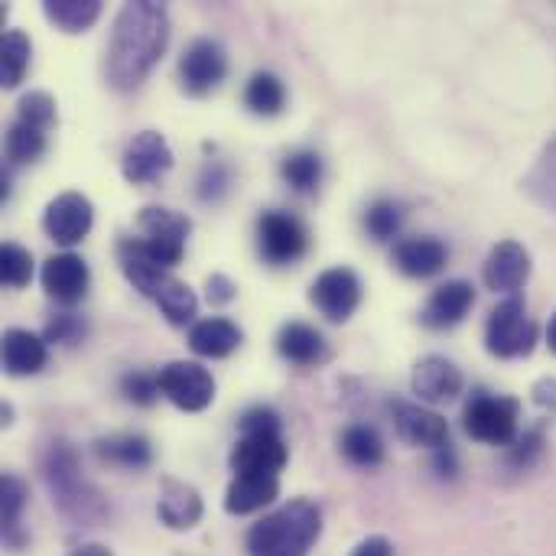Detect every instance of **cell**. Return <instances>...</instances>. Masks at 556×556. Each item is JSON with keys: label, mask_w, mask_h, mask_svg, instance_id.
Returning <instances> with one entry per match:
<instances>
[{"label": "cell", "mask_w": 556, "mask_h": 556, "mask_svg": "<svg viewBox=\"0 0 556 556\" xmlns=\"http://www.w3.org/2000/svg\"><path fill=\"white\" fill-rule=\"evenodd\" d=\"M241 339H244V332L231 319H225V316L199 319L189 329V349L199 358H228L241 345Z\"/></svg>", "instance_id": "603a6c76"}, {"label": "cell", "mask_w": 556, "mask_h": 556, "mask_svg": "<svg viewBox=\"0 0 556 556\" xmlns=\"http://www.w3.org/2000/svg\"><path fill=\"white\" fill-rule=\"evenodd\" d=\"M391 264L414 280H427L437 277L446 264H450V248L433 238V235H410L401 238L391 251Z\"/></svg>", "instance_id": "e0dca14e"}, {"label": "cell", "mask_w": 556, "mask_h": 556, "mask_svg": "<svg viewBox=\"0 0 556 556\" xmlns=\"http://www.w3.org/2000/svg\"><path fill=\"white\" fill-rule=\"evenodd\" d=\"M68 556H111V551L101 544H85V547H75Z\"/></svg>", "instance_id": "c3c4849f"}, {"label": "cell", "mask_w": 556, "mask_h": 556, "mask_svg": "<svg viewBox=\"0 0 556 556\" xmlns=\"http://www.w3.org/2000/svg\"><path fill=\"white\" fill-rule=\"evenodd\" d=\"M534 404L538 407H544V410H556V378H541L538 384H534Z\"/></svg>", "instance_id": "f6af8a7d"}, {"label": "cell", "mask_w": 556, "mask_h": 556, "mask_svg": "<svg viewBox=\"0 0 556 556\" xmlns=\"http://www.w3.org/2000/svg\"><path fill=\"white\" fill-rule=\"evenodd\" d=\"M339 450H342V456H345L352 466H362V469H375V466L384 459V440H381L378 430L368 427V424H352V427L342 433Z\"/></svg>", "instance_id": "4316f807"}, {"label": "cell", "mask_w": 556, "mask_h": 556, "mask_svg": "<svg viewBox=\"0 0 556 556\" xmlns=\"http://www.w3.org/2000/svg\"><path fill=\"white\" fill-rule=\"evenodd\" d=\"M287 466V443L280 433H241L231 450L235 476H280Z\"/></svg>", "instance_id": "9a60e30c"}, {"label": "cell", "mask_w": 556, "mask_h": 556, "mask_svg": "<svg viewBox=\"0 0 556 556\" xmlns=\"http://www.w3.org/2000/svg\"><path fill=\"white\" fill-rule=\"evenodd\" d=\"M472 306H476V287L469 280H446L430 293L420 323L427 329H453L469 316Z\"/></svg>", "instance_id": "d6986e66"}, {"label": "cell", "mask_w": 556, "mask_h": 556, "mask_svg": "<svg viewBox=\"0 0 556 556\" xmlns=\"http://www.w3.org/2000/svg\"><path fill=\"white\" fill-rule=\"evenodd\" d=\"M528 189L538 202L556 208V140L547 147V153L541 156L534 173L528 176Z\"/></svg>", "instance_id": "74e56055"}, {"label": "cell", "mask_w": 556, "mask_h": 556, "mask_svg": "<svg viewBox=\"0 0 556 556\" xmlns=\"http://www.w3.org/2000/svg\"><path fill=\"white\" fill-rule=\"evenodd\" d=\"M228 186H231L228 166H222L218 160H208L205 169H202V176H199V199L202 202H218L228 192Z\"/></svg>", "instance_id": "60d3db41"}, {"label": "cell", "mask_w": 556, "mask_h": 556, "mask_svg": "<svg viewBox=\"0 0 556 556\" xmlns=\"http://www.w3.org/2000/svg\"><path fill=\"white\" fill-rule=\"evenodd\" d=\"M91 225H94V208H91L88 195H81V192H59L42 212V231L49 235V241H55L62 248L85 241Z\"/></svg>", "instance_id": "4fadbf2b"}, {"label": "cell", "mask_w": 556, "mask_h": 556, "mask_svg": "<svg viewBox=\"0 0 556 556\" xmlns=\"http://www.w3.org/2000/svg\"><path fill=\"white\" fill-rule=\"evenodd\" d=\"M169 42V13L156 0L124 3L104 59V78L114 91H134L147 81Z\"/></svg>", "instance_id": "6da1fadb"}, {"label": "cell", "mask_w": 556, "mask_h": 556, "mask_svg": "<svg viewBox=\"0 0 556 556\" xmlns=\"http://www.w3.org/2000/svg\"><path fill=\"white\" fill-rule=\"evenodd\" d=\"M547 345H551V352L556 355V313L551 316V326H547Z\"/></svg>", "instance_id": "681fc988"}, {"label": "cell", "mask_w": 556, "mask_h": 556, "mask_svg": "<svg viewBox=\"0 0 556 556\" xmlns=\"http://www.w3.org/2000/svg\"><path fill=\"white\" fill-rule=\"evenodd\" d=\"M277 352L293 365H319L329 355L323 332L309 323H287L277 332Z\"/></svg>", "instance_id": "d4e9b609"}, {"label": "cell", "mask_w": 556, "mask_h": 556, "mask_svg": "<svg viewBox=\"0 0 556 556\" xmlns=\"http://www.w3.org/2000/svg\"><path fill=\"white\" fill-rule=\"evenodd\" d=\"M55 98L49 91H29L20 98L16 104V121L29 124V127H39V130H49L55 124Z\"/></svg>", "instance_id": "8d00e7d4"}, {"label": "cell", "mask_w": 556, "mask_h": 556, "mask_svg": "<svg viewBox=\"0 0 556 556\" xmlns=\"http://www.w3.org/2000/svg\"><path fill=\"white\" fill-rule=\"evenodd\" d=\"M433 466H437L440 476L453 479V476H456V456H453V450H450V446L437 450V453H433Z\"/></svg>", "instance_id": "7dc6e473"}, {"label": "cell", "mask_w": 556, "mask_h": 556, "mask_svg": "<svg viewBox=\"0 0 556 556\" xmlns=\"http://www.w3.org/2000/svg\"><path fill=\"white\" fill-rule=\"evenodd\" d=\"M42 479L62 515L75 521H98L104 515L101 495L85 482L78 453L65 440H52L42 453Z\"/></svg>", "instance_id": "3957f363"}, {"label": "cell", "mask_w": 556, "mask_h": 556, "mask_svg": "<svg viewBox=\"0 0 556 556\" xmlns=\"http://www.w3.org/2000/svg\"><path fill=\"white\" fill-rule=\"evenodd\" d=\"M401 225H404V208L391 199H378L365 212V231L375 241H391L401 231Z\"/></svg>", "instance_id": "e575fe53"}, {"label": "cell", "mask_w": 556, "mask_h": 556, "mask_svg": "<svg viewBox=\"0 0 556 556\" xmlns=\"http://www.w3.org/2000/svg\"><path fill=\"white\" fill-rule=\"evenodd\" d=\"M173 169V150L160 130H140L121 153V173L130 186H150Z\"/></svg>", "instance_id": "30bf717a"}, {"label": "cell", "mask_w": 556, "mask_h": 556, "mask_svg": "<svg viewBox=\"0 0 556 556\" xmlns=\"http://www.w3.org/2000/svg\"><path fill=\"white\" fill-rule=\"evenodd\" d=\"M228 75V55L218 39H195L179 59V85L186 94L202 98L215 91Z\"/></svg>", "instance_id": "9c48e42d"}, {"label": "cell", "mask_w": 556, "mask_h": 556, "mask_svg": "<svg viewBox=\"0 0 556 556\" xmlns=\"http://www.w3.org/2000/svg\"><path fill=\"white\" fill-rule=\"evenodd\" d=\"M352 556H394V547H391V541L388 538H365Z\"/></svg>", "instance_id": "bcb514c9"}, {"label": "cell", "mask_w": 556, "mask_h": 556, "mask_svg": "<svg viewBox=\"0 0 556 556\" xmlns=\"http://www.w3.org/2000/svg\"><path fill=\"white\" fill-rule=\"evenodd\" d=\"M3 150H7V163L10 166L36 163L46 153V130L29 127L23 121H13L10 130H7V140H3Z\"/></svg>", "instance_id": "d6a6232c"}, {"label": "cell", "mask_w": 556, "mask_h": 556, "mask_svg": "<svg viewBox=\"0 0 556 556\" xmlns=\"http://www.w3.org/2000/svg\"><path fill=\"white\" fill-rule=\"evenodd\" d=\"M306 228L290 212H264L257 218V251L267 264L287 267L306 254Z\"/></svg>", "instance_id": "ba28073f"}, {"label": "cell", "mask_w": 556, "mask_h": 556, "mask_svg": "<svg viewBox=\"0 0 556 556\" xmlns=\"http://www.w3.org/2000/svg\"><path fill=\"white\" fill-rule=\"evenodd\" d=\"M394 430L404 443L410 446H424V450H443L450 446V424L443 414L430 410L420 401H391L388 404Z\"/></svg>", "instance_id": "7c38bea8"}, {"label": "cell", "mask_w": 556, "mask_h": 556, "mask_svg": "<svg viewBox=\"0 0 556 556\" xmlns=\"http://www.w3.org/2000/svg\"><path fill=\"white\" fill-rule=\"evenodd\" d=\"M0 277H3V283L13 287V290L26 287V283L33 280V254H29L26 248H20V244L7 241V244L0 248Z\"/></svg>", "instance_id": "d590c367"}, {"label": "cell", "mask_w": 556, "mask_h": 556, "mask_svg": "<svg viewBox=\"0 0 556 556\" xmlns=\"http://www.w3.org/2000/svg\"><path fill=\"white\" fill-rule=\"evenodd\" d=\"M33 42L23 29H7L0 39V81L3 88H16L29 68Z\"/></svg>", "instance_id": "4dcf8cb0"}, {"label": "cell", "mask_w": 556, "mask_h": 556, "mask_svg": "<svg viewBox=\"0 0 556 556\" xmlns=\"http://www.w3.org/2000/svg\"><path fill=\"white\" fill-rule=\"evenodd\" d=\"M309 300L329 323H349L362 303V280L349 267H329L313 280Z\"/></svg>", "instance_id": "8fae6325"}, {"label": "cell", "mask_w": 556, "mask_h": 556, "mask_svg": "<svg viewBox=\"0 0 556 556\" xmlns=\"http://www.w3.org/2000/svg\"><path fill=\"white\" fill-rule=\"evenodd\" d=\"M205 296H208L212 306H225V303H231V300L238 296V287H235L225 274H212V277L205 280Z\"/></svg>", "instance_id": "ee69618b"}, {"label": "cell", "mask_w": 556, "mask_h": 556, "mask_svg": "<svg viewBox=\"0 0 556 556\" xmlns=\"http://www.w3.org/2000/svg\"><path fill=\"white\" fill-rule=\"evenodd\" d=\"M323 534V511L309 498H293L248 531L251 556H306Z\"/></svg>", "instance_id": "7a4b0ae2"}, {"label": "cell", "mask_w": 556, "mask_h": 556, "mask_svg": "<svg viewBox=\"0 0 556 556\" xmlns=\"http://www.w3.org/2000/svg\"><path fill=\"white\" fill-rule=\"evenodd\" d=\"M280 495V476H235L225 492L228 515H254Z\"/></svg>", "instance_id": "cb8c5ba5"}, {"label": "cell", "mask_w": 556, "mask_h": 556, "mask_svg": "<svg viewBox=\"0 0 556 556\" xmlns=\"http://www.w3.org/2000/svg\"><path fill=\"white\" fill-rule=\"evenodd\" d=\"M410 388H414L420 404H446V401L459 397L463 371L443 355H427L414 365Z\"/></svg>", "instance_id": "ac0fdd59"}, {"label": "cell", "mask_w": 556, "mask_h": 556, "mask_svg": "<svg viewBox=\"0 0 556 556\" xmlns=\"http://www.w3.org/2000/svg\"><path fill=\"white\" fill-rule=\"evenodd\" d=\"M280 176L293 192H313L323 182V156L316 150L287 153L283 163H280Z\"/></svg>", "instance_id": "1f68e13d"}, {"label": "cell", "mask_w": 556, "mask_h": 556, "mask_svg": "<svg viewBox=\"0 0 556 556\" xmlns=\"http://www.w3.org/2000/svg\"><path fill=\"white\" fill-rule=\"evenodd\" d=\"M85 332H88V326H85V319H81V316H75V313H62V316H52V319L46 323L42 339H46V342H52V345H78V342L85 339Z\"/></svg>", "instance_id": "ab89813d"}, {"label": "cell", "mask_w": 556, "mask_h": 556, "mask_svg": "<svg viewBox=\"0 0 556 556\" xmlns=\"http://www.w3.org/2000/svg\"><path fill=\"white\" fill-rule=\"evenodd\" d=\"M121 394L137 407H153L160 397V381L156 375H147V371H127L121 378Z\"/></svg>", "instance_id": "f35d334b"}, {"label": "cell", "mask_w": 556, "mask_h": 556, "mask_svg": "<svg viewBox=\"0 0 556 556\" xmlns=\"http://www.w3.org/2000/svg\"><path fill=\"white\" fill-rule=\"evenodd\" d=\"M156 381L160 394L186 414H199L215 401V378L199 362H169L156 371Z\"/></svg>", "instance_id": "52a82bcc"}, {"label": "cell", "mask_w": 556, "mask_h": 556, "mask_svg": "<svg viewBox=\"0 0 556 556\" xmlns=\"http://www.w3.org/2000/svg\"><path fill=\"white\" fill-rule=\"evenodd\" d=\"M241 433H280V417L270 407H251L241 417Z\"/></svg>", "instance_id": "7bdbcfd3"}, {"label": "cell", "mask_w": 556, "mask_h": 556, "mask_svg": "<svg viewBox=\"0 0 556 556\" xmlns=\"http://www.w3.org/2000/svg\"><path fill=\"white\" fill-rule=\"evenodd\" d=\"M528 277H531V254H528L525 244H518V241H498L489 251L485 267H482V280H485L489 290L518 296V290L528 283Z\"/></svg>", "instance_id": "2e32d148"}, {"label": "cell", "mask_w": 556, "mask_h": 556, "mask_svg": "<svg viewBox=\"0 0 556 556\" xmlns=\"http://www.w3.org/2000/svg\"><path fill=\"white\" fill-rule=\"evenodd\" d=\"M117 261H121V270L124 277L134 283L137 293H143L147 300L156 296V290L163 287V280L169 277L166 267H160L140 244V238H121L117 241Z\"/></svg>", "instance_id": "44dd1931"}, {"label": "cell", "mask_w": 556, "mask_h": 556, "mask_svg": "<svg viewBox=\"0 0 556 556\" xmlns=\"http://www.w3.org/2000/svg\"><path fill=\"white\" fill-rule=\"evenodd\" d=\"M244 104L257 117H277L287 104V88L274 72H254L244 88Z\"/></svg>", "instance_id": "f546056e"}, {"label": "cell", "mask_w": 556, "mask_h": 556, "mask_svg": "<svg viewBox=\"0 0 556 556\" xmlns=\"http://www.w3.org/2000/svg\"><path fill=\"white\" fill-rule=\"evenodd\" d=\"M137 225H140V231H143V238H140L143 251H147L160 267L173 270V267L182 261V254H186V238H189V231H192V222H189L182 212H176V208L147 205V208L140 212Z\"/></svg>", "instance_id": "8992f818"}, {"label": "cell", "mask_w": 556, "mask_h": 556, "mask_svg": "<svg viewBox=\"0 0 556 556\" xmlns=\"http://www.w3.org/2000/svg\"><path fill=\"white\" fill-rule=\"evenodd\" d=\"M94 453L101 463L121 466V469H147L153 463V450L150 440L140 433H117V437H104L94 443Z\"/></svg>", "instance_id": "484cf974"}, {"label": "cell", "mask_w": 556, "mask_h": 556, "mask_svg": "<svg viewBox=\"0 0 556 556\" xmlns=\"http://www.w3.org/2000/svg\"><path fill=\"white\" fill-rule=\"evenodd\" d=\"M26 502H29L26 482L16 479V476H3V479H0V518H3V534H7L13 544H20L16 528H20V515H23Z\"/></svg>", "instance_id": "836d02e7"}, {"label": "cell", "mask_w": 556, "mask_h": 556, "mask_svg": "<svg viewBox=\"0 0 556 556\" xmlns=\"http://www.w3.org/2000/svg\"><path fill=\"white\" fill-rule=\"evenodd\" d=\"M153 303L160 306V313H163L173 326H189V323L195 319V313H199V300H195L192 287L182 283V280L173 277V274L163 280V287L156 290Z\"/></svg>", "instance_id": "f1b7e54d"}, {"label": "cell", "mask_w": 556, "mask_h": 556, "mask_svg": "<svg viewBox=\"0 0 556 556\" xmlns=\"http://www.w3.org/2000/svg\"><path fill=\"white\" fill-rule=\"evenodd\" d=\"M42 13L62 33H85L101 16V0H46Z\"/></svg>", "instance_id": "83f0119b"}, {"label": "cell", "mask_w": 556, "mask_h": 556, "mask_svg": "<svg viewBox=\"0 0 556 556\" xmlns=\"http://www.w3.org/2000/svg\"><path fill=\"white\" fill-rule=\"evenodd\" d=\"M518 420H521V404L515 397L485 394V391H479L463 410L466 437L485 446H511L521 437Z\"/></svg>", "instance_id": "277c9868"}, {"label": "cell", "mask_w": 556, "mask_h": 556, "mask_svg": "<svg viewBox=\"0 0 556 556\" xmlns=\"http://www.w3.org/2000/svg\"><path fill=\"white\" fill-rule=\"evenodd\" d=\"M541 453H544V430L541 427L538 430H528L525 437H518L511 443V463L521 466V469H528Z\"/></svg>", "instance_id": "b9f144b4"}, {"label": "cell", "mask_w": 556, "mask_h": 556, "mask_svg": "<svg viewBox=\"0 0 556 556\" xmlns=\"http://www.w3.org/2000/svg\"><path fill=\"white\" fill-rule=\"evenodd\" d=\"M156 515L169 531H189L202 521V498L192 485L176 482V479H163Z\"/></svg>", "instance_id": "ffe728a7"}, {"label": "cell", "mask_w": 556, "mask_h": 556, "mask_svg": "<svg viewBox=\"0 0 556 556\" xmlns=\"http://www.w3.org/2000/svg\"><path fill=\"white\" fill-rule=\"evenodd\" d=\"M538 345V323L528 316V303L521 296L502 300L485 323V349L495 358H525Z\"/></svg>", "instance_id": "5b68a950"}, {"label": "cell", "mask_w": 556, "mask_h": 556, "mask_svg": "<svg viewBox=\"0 0 556 556\" xmlns=\"http://www.w3.org/2000/svg\"><path fill=\"white\" fill-rule=\"evenodd\" d=\"M49 342L33 336L29 329H7L3 332V371L10 378H26L46 368Z\"/></svg>", "instance_id": "7402d4cb"}, {"label": "cell", "mask_w": 556, "mask_h": 556, "mask_svg": "<svg viewBox=\"0 0 556 556\" xmlns=\"http://www.w3.org/2000/svg\"><path fill=\"white\" fill-rule=\"evenodd\" d=\"M39 283L46 290L49 300L62 303V306H75L85 300L88 293V283H91V270L85 264V257L72 254V251H62V254H52L42 270H39Z\"/></svg>", "instance_id": "5bb4252c"}]
</instances>
